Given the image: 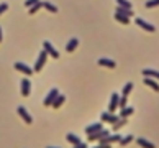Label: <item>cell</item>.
<instances>
[{
    "instance_id": "1",
    "label": "cell",
    "mask_w": 159,
    "mask_h": 148,
    "mask_svg": "<svg viewBox=\"0 0 159 148\" xmlns=\"http://www.w3.org/2000/svg\"><path fill=\"white\" fill-rule=\"evenodd\" d=\"M46 59H48V53L46 51H41V53L38 54V59H36V62H35V72H39L43 69V66H44V62H46Z\"/></svg>"
},
{
    "instance_id": "2",
    "label": "cell",
    "mask_w": 159,
    "mask_h": 148,
    "mask_svg": "<svg viewBox=\"0 0 159 148\" xmlns=\"http://www.w3.org/2000/svg\"><path fill=\"white\" fill-rule=\"evenodd\" d=\"M107 135H110V132H108L107 128H102V130H97V132L90 133V135H87V136H89L90 141H97V140L104 138V136H107Z\"/></svg>"
},
{
    "instance_id": "3",
    "label": "cell",
    "mask_w": 159,
    "mask_h": 148,
    "mask_svg": "<svg viewBox=\"0 0 159 148\" xmlns=\"http://www.w3.org/2000/svg\"><path fill=\"white\" fill-rule=\"evenodd\" d=\"M135 23L138 25V26H141L143 30H146V31H151V33H154V31H156V26H154V25H151V23H148V21L143 20V18H136V20H135Z\"/></svg>"
},
{
    "instance_id": "4",
    "label": "cell",
    "mask_w": 159,
    "mask_h": 148,
    "mask_svg": "<svg viewBox=\"0 0 159 148\" xmlns=\"http://www.w3.org/2000/svg\"><path fill=\"white\" fill-rule=\"evenodd\" d=\"M16 112H18V115L25 120V123H28V125L33 123V117L30 115V113H28V110L25 109V107H21V105H20V107H16Z\"/></svg>"
},
{
    "instance_id": "5",
    "label": "cell",
    "mask_w": 159,
    "mask_h": 148,
    "mask_svg": "<svg viewBox=\"0 0 159 148\" xmlns=\"http://www.w3.org/2000/svg\"><path fill=\"white\" fill-rule=\"evenodd\" d=\"M43 46H44V51L48 53V56H51V58H54V59L59 58V53L54 49V46H53L49 41H43Z\"/></svg>"
},
{
    "instance_id": "6",
    "label": "cell",
    "mask_w": 159,
    "mask_h": 148,
    "mask_svg": "<svg viewBox=\"0 0 159 148\" xmlns=\"http://www.w3.org/2000/svg\"><path fill=\"white\" fill-rule=\"evenodd\" d=\"M118 100H120V95H118L117 92H113L112 97H110V104H108V112H110V113L117 112V109H118Z\"/></svg>"
},
{
    "instance_id": "7",
    "label": "cell",
    "mask_w": 159,
    "mask_h": 148,
    "mask_svg": "<svg viewBox=\"0 0 159 148\" xmlns=\"http://www.w3.org/2000/svg\"><path fill=\"white\" fill-rule=\"evenodd\" d=\"M58 94H59V90H58V89H51L49 92H48V95H46V97H44L43 104L46 105V107H48V105H51V104H53V102H54V99L58 97Z\"/></svg>"
},
{
    "instance_id": "8",
    "label": "cell",
    "mask_w": 159,
    "mask_h": 148,
    "mask_svg": "<svg viewBox=\"0 0 159 148\" xmlns=\"http://www.w3.org/2000/svg\"><path fill=\"white\" fill-rule=\"evenodd\" d=\"M13 66H15V69H16V71L23 72V74H26V76H31V74H33V69H31L30 66H26L25 62H20V61H18V62H15Z\"/></svg>"
},
{
    "instance_id": "9",
    "label": "cell",
    "mask_w": 159,
    "mask_h": 148,
    "mask_svg": "<svg viewBox=\"0 0 159 148\" xmlns=\"http://www.w3.org/2000/svg\"><path fill=\"white\" fill-rule=\"evenodd\" d=\"M30 90H31V82H30V79H21V95L23 97H28L30 95Z\"/></svg>"
},
{
    "instance_id": "10",
    "label": "cell",
    "mask_w": 159,
    "mask_h": 148,
    "mask_svg": "<svg viewBox=\"0 0 159 148\" xmlns=\"http://www.w3.org/2000/svg\"><path fill=\"white\" fill-rule=\"evenodd\" d=\"M97 64L99 66H104V67H110V69H115V67H117V62L113 61V59H108V58H100L97 61Z\"/></svg>"
},
{
    "instance_id": "11",
    "label": "cell",
    "mask_w": 159,
    "mask_h": 148,
    "mask_svg": "<svg viewBox=\"0 0 159 148\" xmlns=\"http://www.w3.org/2000/svg\"><path fill=\"white\" fill-rule=\"evenodd\" d=\"M141 74H143L144 77L159 79V71H156V69H149V67H146V69H143V71H141Z\"/></svg>"
},
{
    "instance_id": "12",
    "label": "cell",
    "mask_w": 159,
    "mask_h": 148,
    "mask_svg": "<svg viewBox=\"0 0 159 148\" xmlns=\"http://www.w3.org/2000/svg\"><path fill=\"white\" fill-rule=\"evenodd\" d=\"M104 127H102V122H95L92 125H89V127H86V133L90 135V133H94V132H97V130H102Z\"/></svg>"
},
{
    "instance_id": "13",
    "label": "cell",
    "mask_w": 159,
    "mask_h": 148,
    "mask_svg": "<svg viewBox=\"0 0 159 148\" xmlns=\"http://www.w3.org/2000/svg\"><path fill=\"white\" fill-rule=\"evenodd\" d=\"M77 44H79V39L77 38H71L69 41H67V44H66V51L67 53H72V51L77 48Z\"/></svg>"
},
{
    "instance_id": "14",
    "label": "cell",
    "mask_w": 159,
    "mask_h": 148,
    "mask_svg": "<svg viewBox=\"0 0 159 148\" xmlns=\"http://www.w3.org/2000/svg\"><path fill=\"white\" fill-rule=\"evenodd\" d=\"M64 102H66V95H64V94H58V97L54 99V102H53L51 105H53L54 109H59V107L64 104Z\"/></svg>"
},
{
    "instance_id": "15",
    "label": "cell",
    "mask_w": 159,
    "mask_h": 148,
    "mask_svg": "<svg viewBox=\"0 0 159 148\" xmlns=\"http://www.w3.org/2000/svg\"><path fill=\"white\" fill-rule=\"evenodd\" d=\"M136 143H138L139 146H143V148H156V145L154 143H151V141H148L146 138H136Z\"/></svg>"
},
{
    "instance_id": "16",
    "label": "cell",
    "mask_w": 159,
    "mask_h": 148,
    "mask_svg": "<svg viewBox=\"0 0 159 148\" xmlns=\"http://www.w3.org/2000/svg\"><path fill=\"white\" fill-rule=\"evenodd\" d=\"M144 84H146V86H149V87H152V90L159 92V84L152 77H144Z\"/></svg>"
},
{
    "instance_id": "17",
    "label": "cell",
    "mask_w": 159,
    "mask_h": 148,
    "mask_svg": "<svg viewBox=\"0 0 159 148\" xmlns=\"http://www.w3.org/2000/svg\"><path fill=\"white\" fill-rule=\"evenodd\" d=\"M117 13H121V15H126V16H133V15H135L131 8H126V7H120V5H118V7H117Z\"/></svg>"
},
{
    "instance_id": "18",
    "label": "cell",
    "mask_w": 159,
    "mask_h": 148,
    "mask_svg": "<svg viewBox=\"0 0 159 148\" xmlns=\"http://www.w3.org/2000/svg\"><path fill=\"white\" fill-rule=\"evenodd\" d=\"M115 18L120 21L121 25H128L130 23V16H126V15H121V13H117L115 12Z\"/></svg>"
},
{
    "instance_id": "19",
    "label": "cell",
    "mask_w": 159,
    "mask_h": 148,
    "mask_svg": "<svg viewBox=\"0 0 159 148\" xmlns=\"http://www.w3.org/2000/svg\"><path fill=\"white\" fill-rule=\"evenodd\" d=\"M66 140L69 141V143H72V145H77V143H81V140H79V136H77V135H74V133H67V135H66Z\"/></svg>"
},
{
    "instance_id": "20",
    "label": "cell",
    "mask_w": 159,
    "mask_h": 148,
    "mask_svg": "<svg viewBox=\"0 0 159 148\" xmlns=\"http://www.w3.org/2000/svg\"><path fill=\"white\" fill-rule=\"evenodd\" d=\"M41 7H43V2H36L35 5H31V7H30V10H28V13H30V15H35V13L38 12V10L41 8Z\"/></svg>"
},
{
    "instance_id": "21",
    "label": "cell",
    "mask_w": 159,
    "mask_h": 148,
    "mask_svg": "<svg viewBox=\"0 0 159 148\" xmlns=\"http://www.w3.org/2000/svg\"><path fill=\"white\" fill-rule=\"evenodd\" d=\"M131 89H133V82H126L123 86V90H121V95H130V92H131Z\"/></svg>"
},
{
    "instance_id": "22",
    "label": "cell",
    "mask_w": 159,
    "mask_h": 148,
    "mask_svg": "<svg viewBox=\"0 0 159 148\" xmlns=\"http://www.w3.org/2000/svg\"><path fill=\"white\" fill-rule=\"evenodd\" d=\"M133 112H135V109H133V107H123V109H121V112H120V117H130Z\"/></svg>"
},
{
    "instance_id": "23",
    "label": "cell",
    "mask_w": 159,
    "mask_h": 148,
    "mask_svg": "<svg viewBox=\"0 0 159 148\" xmlns=\"http://www.w3.org/2000/svg\"><path fill=\"white\" fill-rule=\"evenodd\" d=\"M43 7L46 8V10H49V12H53V13L58 12V7H56V5H53L51 2H43Z\"/></svg>"
},
{
    "instance_id": "24",
    "label": "cell",
    "mask_w": 159,
    "mask_h": 148,
    "mask_svg": "<svg viewBox=\"0 0 159 148\" xmlns=\"http://www.w3.org/2000/svg\"><path fill=\"white\" fill-rule=\"evenodd\" d=\"M131 140H133V135H126V136H121L118 143H120L121 146H126V145H128V143H130V141H131Z\"/></svg>"
},
{
    "instance_id": "25",
    "label": "cell",
    "mask_w": 159,
    "mask_h": 148,
    "mask_svg": "<svg viewBox=\"0 0 159 148\" xmlns=\"http://www.w3.org/2000/svg\"><path fill=\"white\" fill-rule=\"evenodd\" d=\"M118 118H120V115H115V113H108V117H107V122L113 125L115 122H118Z\"/></svg>"
},
{
    "instance_id": "26",
    "label": "cell",
    "mask_w": 159,
    "mask_h": 148,
    "mask_svg": "<svg viewBox=\"0 0 159 148\" xmlns=\"http://www.w3.org/2000/svg\"><path fill=\"white\" fill-rule=\"evenodd\" d=\"M117 3L120 5V7H126V8H131V7H133L130 0H117Z\"/></svg>"
},
{
    "instance_id": "27",
    "label": "cell",
    "mask_w": 159,
    "mask_h": 148,
    "mask_svg": "<svg viewBox=\"0 0 159 148\" xmlns=\"http://www.w3.org/2000/svg\"><path fill=\"white\" fill-rule=\"evenodd\" d=\"M152 7H159V0H148L146 8H152Z\"/></svg>"
},
{
    "instance_id": "28",
    "label": "cell",
    "mask_w": 159,
    "mask_h": 148,
    "mask_svg": "<svg viewBox=\"0 0 159 148\" xmlns=\"http://www.w3.org/2000/svg\"><path fill=\"white\" fill-rule=\"evenodd\" d=\"M8 10V3H0V15L5 13Z\"/></svg>"
},
{
    "instance_id": "29",
    "label": "cell",
    "mask_w": 159,
    "mask_h": 148,
    "mask_svg": "<svg viewBox=\"0 0 159 148\" xmlns=\"http://www.w3.org/2000/svg\"><path fill=\"white\" fill-rule=\"evenodd\" d=\"M36 2H39V0H26V2H25V7H31V5H35Z\"/></svg>"
},
{
    "instance_id": "30",
    "label": "cell",
    "mask_w": 159,
    "mask_h": 148,
    "mask_svg": "<svg viewBox=\"0 0 159 148\" xmlns=\"http://www.w3.org/2000/svg\"><path fill=\"white\" fill-rule=\"evenodd\" d=\"M72 148H87V143H82V141H81V143H77V145H74Z\"/></svg>"
},
{
    "instance_id": "31",
    "label": "cell",
    "mask_w": 159,
    "mask_h": 148,
    "mask_svg": "<svg viewBox=\"0 0 159 148\" xmlns=\"http://www.w3.org/2000/svg\"><path fill=\"white\" fill-rule=\"evenodd\" d=\"M108 113H110V112H104V113H102V117H100L102 122H107V117H108Z\"/></svg>"
},
{
    "instance_id": "32",
    "label": "cell",
    "mask_w": 159,
    "mask_h": 148,
    "mask_svg": "<svg viewBox=\"0 0 159 148\" xmlns=\"http://www.w3.org/2000/svg\"><path fill=\"white\" fill-rule=\"evenodd\" d=\"M94 148H110V145H107V143H100V145L94 146Z\"/></svg>"
},
{
    "instance_id": "33",
    "label": "cell",
    "mask_w": 159,
    "mask_h": 148,
    "mask_svg": "<svg viewBox=\"0 0 159 148\" xmlns=\"http://www.w3.org/2000/svg\"><path fill=\"white\" fill-rule=\"evenodd\" d=\"M2 39H3V36H2V26H0V43H2Z\"/></svg>"
},
{
    "instance_id": "34",
    "label": "cell",
    "mask_w": 159,
    "mask_h": 148,
    "mask_svg": "<svg viewBox=\"0 0 159 148\" xmlns=\"http://www.w3.org/2000/svg\"><path fill=\"white\" fill-rule=\"evenodd\" d=\"M46 148H59V146H46Z\"/></svg>"
}]
</instances>
